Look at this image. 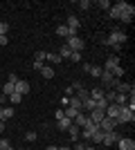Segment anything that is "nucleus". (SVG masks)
Instances as JSON below:
<instances>
[{
    "label": "nucleus",
    "mask_w": 135,
    "mask_h": 150,
    "mask_svg": "<svg viewBox=\"0 0 135 150\" xmlns=\"http://www.w3.org/2000/svg\"><path fill=\"white\" fill-rule=\"evenodd\" d=\"M99 81H101V88H104V90H113V88H117L119 79H115V76H113V72L104 69L101 76H99Z\"/></svg>",
    "instance_id": "nucleus-1"
},
{
    "label": "nucleus",
    "mask_w": 135,
    "mask_h": 150,
    "mask_svg": "<svg viewBox=\"0 0 135 150\" xmlns=\"http://www.w3.org/2000/svg\"><path fill=\"white\" fill-rule=\"evenodd\" d=\"M126 38H129V36H126L122 29H113V31H110V36L104 40V45H124V43H126Z\"/></svg>",
    "instance_id": "nucleus-2"
},
{
    "label": "nucleus",
    "mask_w": 135,
    "mask_h": 150,
    "mask_svg": "<svg viewBox=\"0 0 135 150\" xmlns=\"http://www.w3.org/2000/svg\"><path fill=\"white\" fill-rule=\"evenodd\" d=\"M133 121H135L133 110H131L129 105H122V112H119V117H117V123H133Z\"/></svg>",
    "instance_id": "nucleus-3"
},
{
    "label": "nucleus",
    "mask_w": 135,
    "mask_h": 150,
    "mask_svg": "<svg viewBox=\"0 0 135 150\" xmlns=\"http://www.w3.org/2000/svg\"><path fill=\"white\" fill-rule=\"evenodd\" d=\"M65 45H68L72 52H84V47H86V43H84V40H81L79 36H70V38H65Z\"/></svg>",
    "instance_id": "nucleus-4"
},
{
    "label": "nucleus",
    "mask_w": 135,
    "mask_h": 150,
    "mask_svg": "<svg viewBox=\"0 0 135 150\" xmlns=\"http://www.w3.org/2000/svg\"><path fill=\"white\" fill-rule=\"evenodd\" d=\"M117 125H119V123H117V119H110V117H104V119L99 121V130H101V132H113V130L117 128Z\"/></svg>",
    "instance_id": "nucleus-5"
},
{
    "label": "nucleus",
    "mask_w": 135,
    "mask_h": 150,
    "mask_svg": "<svg viewBox=\"0 0 135 150\" xmlns=\"http://www.w3.org/2000/svg\"><path fill=\"white\" fill-rule=\"evenodd\" d=\"M119 139H122V137H119V134H117L115 130H113V132H104V139H101V144H104V146H108V148H110V146H113V144H117Z\"/></svg>",
    "instance_id": "nucleus-6"
},
{
    "label": "nucleus",
    "mask_w": 135,
    "mask_h": 150,
    "mask_svg": "<svg viewBox=\"0 0 135 150\" xmlns=\"http://www.w3.org/2000/svg\"><path fill=\"white\" fill-rule=\"evenodd\" d=\"M65 27L70 29L72 36H77V31H79V27H81V23H79L77 16H68V23H65Z\"/></svg>",
    "instance_id": "nucleus-7"
},
{
    "label": "nucleus",
    "mask_w": 135,
    "mask_h": 150,
    "mask_svg": "<svg viewBox=\"0 0 135 150\" xmlns=\"http://www.w3.org/2000/svg\"><path fill=\"white\" fill-rule=\"evenodd\" d=\"M133 16H135V7H133V5H129V7H126V11L119 16V20H122L124 25H129V23H133Z\"/></svg>",
    "instance_id": "nucleus-8"
},
{
    "label": "nucleus",
    "mask_w": 135,
    "mask_h": 150,
    "mask_svg": "<svg viewBox=\"0 0 135 150\" xmlns=\"http://www.w3.org/2000/svg\"><path fill=\"white\" fill-rule=\"evenodd\" d=\"M117 148L119 150H135V141L129 137H122L119 141H117Z\"/></svg>",
    "instance_id": "nucleus-9"
},
{
    "label": "nucleus",
    "mask_w": 135,
    "mask_h": 150,
    "mask_svg": "<svg viewBox=\"0 0 135 150\" xmlns=\"http://www.w3.org/2000/svg\"><path fill=\"white\" fill-rule=\"evenodd\" d=\"M119 112H122V105H117V103H108V108H106V117L117 119V117H119Z\"/></svg>",
    "instance_id": "nucleus-10"
},
{
    "label": "nucleus",
    "mask_w": 135,
    "mask_h": 150,
    "mask_svg": "<svg viewBox=\"0 0 135 150\" xmlns=\"http://www.w3.org/2000/svg\"><path fill=\"white\" fill-rule=\"evenodd\" d=\"M115 92H122V94H135V88H133V83H117V88Z\"/></svg>",
    "instance_id": "nucleus-11"
},
{
    "label": "nucleus",
    "mask_w": 135,
    "mask_h": 150,
    "mask_svg": "<svg viewBox=\"0 0 135 150\" xmlns=\"http://www.w3.org/2000/svg\"><path fill=\"white\" fill-rule=\"evenodd\" d=\"M68 132H70V139L74 141V144H77L79 139H81V128H79V125L74 123V121H72V125L68 128Z\"/></svg>",
    "instance_id": "nucleus-12"
},
{
    "label": "nucleus",
    "mask_w": 135,
    "mask_h": 150,
    "mask_svg": "<svg viewBox=\"0 0 135 150\" xmlns=\"http://www.w3.org/2000/svg\"><path fill=\"white\" fill-rule=\"evenodd\" d=\"M16 92H18L20 96H25V94L29 92V83H27L25 79H18V83H16Z\"/></svg>",
    "instance_id": "nucleus-13"
},
{
    "label": "nucleus",
    "mask_w": 135,
    "mask_h": 150,
    "mask_svg": "<svg viewBox=\"0 0 135 150\" xmlns=\"http://www.w3.org/2000/svg\"><path fill=\"white\" fill-rule=\"evenodd\" d=\"M119 65V58L117 56H108L106 58V63H104V69H108V72H113V69Z\"/></svg>",
    "instance_id": "nucleus-14"
},
{
    "label": "nucleus",
    "mask_w": 135,
    "mask_h": 150,
    "mask_svg": "<svg viewBox=\"0 0 135 150\" xmlns=\"http://www.w3.org/2000/svg\"><path fill=\"white\" fill-rule=\"evenodd\" d=\"M88 94H90V99H92V101H99V99H104L106 90H104V88H92V90H88Z\"/></svg>",
    "instance_id": "nucleus-15"
},
{
    "label": "nucleus",
    "mask_w": 135,
    "mask_h": 150,
    "mask_svg": "<svg viewBox=\"0 0 135 150\" xmlns=\"http://www.w3.org/2000/svg\"><path fill=\"white\" fill-rule=\"evenodd\" d=\"M0 92H2V94H5V96H7V99H9V96H11V94L16 92V83H9V81H7L5 85L0 88Z\"/></svg>",
    "instance_id": "nucleus-16"
},
{
    "label": "nucleus",
    "mask_w": 135,
    "mask_h": 150,
    "mask_svg": "<svg viewBox=\"0 0 135 150\" xmlns=\"http://www.w3.org/2000/svg\"><path fill=\"white\" fill-rule=\"evenodd\" d=\"M14 108H0V121H7V119H11L14 117Z\"/></svg>",
    "instance_id": "nucleus-17"
},
{
    "label": "nucleus",
    "mask_w": 135,
    "mask_h": 150,
    "mask_svg": "<svg viewBox=\"0 0 135 150\" xmlns=\"http://www.w3.org/2000/svg\"><path fill=\"white\" fill-rule=\"evenodd\" d=\"M68 108H74L77 112H81V101L77 96H68Z\"/></svg>",
    "instance_id": "nucleus-18"
},
{
    "label": "nucleus",
    "mask_w": 135,
    "mask_h": 150,
    "mask_svg": "<svg viewBox=\"0 0 135 150\" xmlns=\"http://www.w3.org/2000/svg\"><path fill=\"white\" fill-rule=\"evenodd\" d=\"M56 125H59V130H68L72 125V119H68V117H61V119L56 121Z\"/></svg>",
    "instance_id": "nucleus-19"
},
{
    "label": "nucleus",
    "mask_w": 135,
    "mask_h": 150,
    "mask_svg": "<svg viewBox=\"0 0 135 150\" xmlns=\"http://www.w3.org/2000/svg\"><path fill=\"white\" fill-rule=\"evenodd\" d=\"M74 123H77L79 128H84V125L88 123V114H84V112H79L77 117H74Z\"/></svg>",
    "instance_id": "nucleus-20"
},
{
    "label": "nucleus",
    "mask_w": 135,
    "mask_h": 150,
    "mask_svg": "<svg viewBox=\"0 0 135 150\" xmlns=\"http://www.w3.org/2000/svg\"><path fill=\"white\" fill-rule=\"evenodd\" d=\"M70 54H72V50L63 43V45H61V50H59V56H61V61H63V58H70Z\"/></svg>",
    "instance_id": "nucleus-21"
},
{
    "label": "nucleus",
    "mask_w": 135,
    "mask_h": 150,
    "mask_svg": "<svg viewBox=\"0 0 135 150\" xmlns=\"http://www.w3.org/2000/svg\"><path fill=\"white\" fill-rule=\"evenodd\" d=\"M41 74H43V79H54V67H50V65H43Z\"/></svg>",
    "instance_id": "nucleus-22"
},
{
    "label": "nucleus",
    "mask_w": 135,
    "mask_h": 150,
    "mask_svg": "<svg viewBox=\"0 0 135 150\" xmlns=\"http://www.w3.org/2000/svg\"><path fill=\"white\" fill-rule=\"evenodd\" d=\"M56 34H59L61 38H70V36H72V34H70V29H68L65 25H59V27H56Z\"/></svg>",
    "instance_id": "nucleus-23"
},
{
    "label": "nucleus",
    "mask_w": 135,
    "mask_h": 150,
    "mask_svg": "<svg viewBox=\"0 0 135 150\" xmlns=\"http://www.w3.org/2000/svg\"><path fill=\"white\" fill-rule=\"evenodd\" d=\"M101 72H104V67H99V65H92L88 74L92 76V79H99V76H101Z\"/></svg>",
    "instance_id": "nucleus-24"
},
{
    "label": "nucleus",
    "mask_w": 135,
    "mask_h": 150,
    "mask_svg": "<svg viewBox=\"0 0 135 150\" xmlns=\"http://www.w3.org/2000/svg\"><path fill=\"white\" fill-rule=\"evenodd\" d=\"M45 61H50V63H54V65H59V63H61V56H59V54H54V52H47Z\"/></svg>",
    "instance_id": "nucleus-25"
},
{
    "label": "nucleus",
    "mask_w": 135,
    "mask_h": 150,
    "mask_svg": "<svg viewBox=\"0 0 135 150\" xmlns=\"http://www.w3.org/2000/svg\"><path fill=\"white\" fill-rule=\"evenodd\" d=\"M101 139H104V132L101 130H97V132H92V137H90V141H92V144H101Z\"/></svg>",
    "instance_id": "nucleus-26"
},
{
    "label": "nucleus",
    "mask_w": 135,
    "mask_h": 150,
    "mask_svg": "<svg viewBox=\"0 0 135 150\" xmlns=\"http://www.w3.org/2000/svg\"><path fill=\"white\" fill-rule=\"evenodd\" d=\"M108 16L113 20H119V16H122V11H119V9H117V7H113L110 5V9H108Z\"/></svg>",
    "instance_id": "nucleus-27"
},
{
    "label": "nucleus",
    "mask_w": 135,
    "mask_h": 150,
    "mask_svg": "<svg viewBox=\"0 0 135 150\" xmlns=\"http://www.w3.org/2000/svg\"><path fill=\"white\" fill-rule=\"evenodd\" d=\"M63 114H65V117H68V119H72V121H74V117H77V110H74V108H65V110H63Z\"/></svg>",
    "instance_id": "nucleus-28"
},
{
    "label": "nucleus",
    "mask_w": 135,
    "mask_h": 150,
    "mask_svg": "<svg viewBox=\"0 0 135 150\" xmlns=\"http://www.w3.org/2000/svg\"><path fill=\"white\" fill-rule=\"evenodd\" d=\"M95 108H97V110H104V112H106V108H108V101H106V99L95 101Z\"/></svg>",
    "instance_id": "nucleus-29"
},
{
    "label": "nucleus",
    "mask_w": 135,
    "mask_h": 150,
    "mask_svg": "<svg viewBox=\"0 0 135 150\" xmlns=\"http://www.w3.org/2000/svg\"><path fill=\"white\" fill-rule=\"evenodd\" d=\"M77 99L81 101V103H84L86 99H90V94H88V90H86V88H84V90H79V92H77Z\"/></svg>",
    "instance_id": "nucleus-30"
},
{
    "label": "nucleus",
    "mask_w": 135,
    "mask_h": 150,
    "mask_svg": "<svg viewBox=\"0 0 135 150\" xmlns=\"http://www.w3.org/2000/svg\"><path fill=\"white\" fill-rule=\"evenodd\" d=\"M90 7H92V2H90V0H81V2H79V9H81V11H88Z\"/></svg>",
    "instance_id": "nucleus-31"
},
{
    "label": "nucleus",
    "mask_w": 135,
    "mask_h": 150,
    "mask_svg": "<svg viewBox=\"0 0 135 150\" xmlns=\"http://www.w3.org/2000/svg\"><path fill=\"white\" fill-rule=\"evenodd\" d=\"M124 74H126V72H124L122 65H117V67L113 69V76H115V79H119V76H124Z\"/></svg>",
    "instance_id": "nucleus-32"
},
{
    "label": "nucleus",
    "mask_w": 135,
    "mask_h": 150,
    "mask_svg": "<svg viewBox=\"0 0 135 150\" xmlns=\"http://www.w3.org/2000/svg\"><path fill=\"white\" fill-rule=\"evenodd\" d=\"M45 56H47V52H36V54H34V58H36V61H41V63H45Z\"/></svg>",
    "instance_id": "nucleus-33"
},
{
    "label": "nucleus",
    "mask_w": 135,
    "mask_h": 150,
    "mask_svg": "<svg viewBox=\"0 0 135 150\" xmlns=\"http://www.w3.org/2000/svg\"><path fill=\"white\" fill-rule=\"evenodd\" d=\"M9 101H11V103H20V101H23V96H20L18 92H14L11 96H9Z\"/></svg>",
    "instance_id": "nucleus-34"
},
{
    "label": "nucleus",
    "mask_w": 135,
    "mask_h": 150,
    "mask_svg": "<svg viewBox=\"0 0 135 150\" xmlns=\"http://www.w3.org/2000/svg\"><path fill=\"white\" fill-rule=\"evenodd\" d=\"M97 7H101V9H106V11H108V9H110V2H108V0H99V2H97Z\"/></svg>",
    "instance_id": "nucleus-35"
},
{
    "label": "nucleus",
    "mask_w": 135,
    "mask_h": 150,
    "mask_svg": "<svg viewBox=\"0 0 135 150\" xmlns=\"http://www.w3.org/2000/svg\"><path fill=\"white\" fill-rule=\"evenodd\" d=\"M70 61L79 63V61H81V52H72V54H70Z\"/></svg>",
    "instance_id": "nucleus-36"
},
{
    "label": "nucleus",
    "mask_w": 135,
    "mask_h": 150,
    "mask_svg": "<svg viewBox=\"0 0 135 150\" xmlns=\"http://www.w3.org/2000/svg\"><path fill=\"white\" fill-rule=\"evenodd\" d=\"M7 31H9V25H7V23H0V34L7 36Z\"/></svg>",
    "instance_id": "nucleus-37"
},
{
    "label": "nucleus",
    "mask_w": 135,
    "mask_h": 150,
    "mask_svg": "<svg viewBox=\"0 0 135 150\" xmlns=\"http://www.w3.org/2000/svg\"><path fill=\"white\" fill-rule=\"evenodd\" d=\"M25 139L27 141H36V132H25Z\"/></svg>",
    "instance_id": "nucleus-38"
},
{
    "label": "nucleus",
    "mask_w": 135,
    "mask_h": 150,
    "mask_svg": "<svg viewBox=\"0 0 135 150\" xmlns=\"http://www.w3.org/2000/svg\"><path fill=\"white\" fill-rule=\"evenodd\" d=\"M70 88H72V90H77V92H79V90H84V83H81V81H77V83H72Z\"/></svg>",
    "instance_id": "nucleus-39"
},
{
    "label": "nucleus",
    "mask_w": 135,
    "mask_h": 150,
    "mask_svg": "<svg viewBox=\"0 0 135 150\" xmlns=\"http://www.w3.org/2000/svg\"><path fill=\"white\" fill-rule=\"evenodd\" d=\"M7 81H9V83H18V74H9V76H7Z\"/></svg>",
    "instance_id": "nucleus-40"
},
{
    "label": "nucleus",
    "mask_w": 135,
    "mask_h": 150,
    "mask_svg": "<svg viewBox=\"0 0 135 150\" xmlns=\"http://www.w3.org/2000/svg\"><path fill=\"white\" fill-rule=\"evenodd\" d=\"M43 65H45V63H41V61H34V65H32V67H34V69H39V72H41V69H43Z\"/></svg>",
    "instance_id": "nucleus-41"
},
{
    "label": "nucleus",
    "mask_w": 135,
    "mask_h": 150,
    "mask_svg": "<svg viewBox=\"0 0 135 150\" xmlns=\"http://www.w3.org/2000/svg\"><path fill=\"white\" fill-rule=\"evenodd\" d=\"M5 148H9V141H7V139H0V150H5Z\"/></svg>",
    "instance_id": "nucleus-42"
},
{
    "label": "nucleus",
    "mask_w": 135,
    "mask_h": 150,
    "mask_svg": "<svg viewBox=\"0 0 135 150\" xmlns=\"http://www.w3.org/2000/svg\"><path fill=\"white\" fill-rule=\"evenodd\" d=\"M84 148H86V144H84V141H77V146H74L72 150H84Z\"/></svg>",
    "instance_id": "nucleus-43"
},
{
    "label": "nucleus",
    "mask_w": 135,
    "mask_h": 150,
    "mask_svg": "<svg viewBox=\"0 0 135 150\" xmlns=\"http://www.w3.org/2000/svg\"><path fill=\"white\" fill-rule=\"evenodd\" d=\"M7 43H9V38H7V36H2V34H0V45H7Z\"/></svg>",
    "instance_id": "nucleus-44"
},
{
    "label": "nucleus",
    "mask_w": 135,
    "mask_h": 150,
    "mask_svg": "<svg viewBox=\"0 0 135 150\" xmlns=\"http://www.w3.org/2000/svg\"><path fill=\"white\" fill-rule=\"evenodd\" d=\"M5 99H7V96H5V94H2V92H0V105L5 103Z\"/></svg>",
    "instance_id": "nucleus-45"
},
{
    "label": "nucleus",
    "mask_w": 135,
    "mask_h": 150,
    "mask_svg": "<svg viewBox=\"0 0 135 150\" xmlns=\"http://www.w3.org/2000/svg\"><path fill=\"white\" fill-rule=\"evenodd\" d=\"M45 150H59V146H47Z\"/></svg>",
    "instance_id": "nucleus-46"
},
{
    "label": "nucleus",
    "mask_w": 135,
    "mask_h": 150,
    "mask_svg": "<svg viewBox=\"0 0 135 150\" xmlns=\"http://www.w3.org/2000/svg\"><path fill=\"white\" fill-rule=\"evenodd\" d=\"M0 132H5V121H0Z\"/></svg>",
    "instance_id": "nucleus-47"
},
{
    "label": "nucleus",
    "mask_w": 135,
    "mask_h": 150,
    "mask_svg": "<svg viewBox=\"0 0 135 150\" xmlns=\"http://www.w3.org/2000/svg\"><path fill=\"white\" fill-rule=\"evenodd\" d=\"M84 150H95V146H88V144H86V148Z\"/></svg>",
    "instance_id": "nucleus-48"
},
{
    "label": "nucleus",
    "mask_w": 135,
    "mask_h": 150,
    "mask_svg": "<svg viewBox=\"0 0 135 150\" xmlns=\"http://www.w3.org/2000/svg\"><path fill=\"white\" fill-rule=\"evenodd\" d=\"M59 150H72V148H68V146H61V148H59Z\"/></svg>",
    "instance_id": "nucleus-49"
},
{
    "label": "nucleus",
    "mask_w": 135,
    "mask_h": 150,
    "mask_svg": "<svg viewBox=\"0 0 135 150\" xmlns=\"http://www.w3.org/2000/svg\"><path fill=\"white\" fill-rule=\"evenodd\" d=\"M5 150H14V148H11V146H9V148H5Z\"/></svg>",
    "instance_id": "nucleus-50"
},
{
    "label": "nucleus",
    "mask_w": 135,
    "mask_h": 150,
    "mask_svg": "<svg viewBox=\"0 0 135 150\" xmlns=\"http://www.w3.org/2000/svg\"><path fill=\"white\" fill-rule=\"evenodd\" d=\"M0 88H2V83H0Z\"/></svg>",
    "instance_id": "nucleus-51"
},
{
    "label": "nucleus",
    "mask_w": 135,
    "mask_h": 150,
    "mask_svg": "<svg viewBox=\"0 0 135 150\" xmlns=\"http://www.w3.org/2000/svg\"><path fill=\"white\" fill-rule=\"evenodd\" d=\"M0 108H2V105H0Z\"/></svg>",
    "instance_id": "nucleus-52"
}]
</instances>
